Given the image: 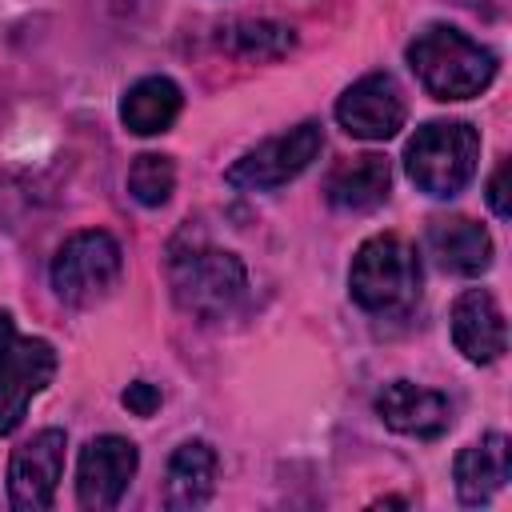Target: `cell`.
I'll return each instance as SVG.
<instances>
[{
	"instance_id": "cell-1",
	"label": "cell",
	"mask_w": 512,
	"mask_h": 512,
	"mask_svg": "<svg viewBox=\"0 0 512 512\" xmlns=\"http://www.w3.org/2000/svg\"><path fill=\"white\" fill-rule=\"evenodd\" d=\"M408 64L428 96L468 100L480 96L496 76V56L452 24H432L408 44Z\"/></svg>"
},
{
	"instance_id": "cell-2",
	"label": "cell",
	"mask_w": 512,
	"mask_h": 512,
	"mask_svg": "<svg viewBox=\"0 0 512 512\" xmlns=\"http://www.w3.org/2000/svg\"><path fill=\"white\" fill-rule=\"evenodd\" d=\"M348 292L372 316L412 312L416 300H420V256H416V248L396 232L368 236L352 256Z\"/></svg>"
},
{
	"instance_id": "cell-3",
	"label": "cell",
	"mask_w": 512,
	"mask_h": 512,
	"mask_svg": "<svg viewBox=\"0 0 512 512\" xmlns=\"http://www.w3.org/2000/svg\"><path fill=\"white\" fill-rule=\"evenodd\" d=\"M168 284H172V300L188 316L220 320L244 300L248 272L236 252L212 244H188V248H172L168 256Z\"/></svg>"
},
{
	"instance_id": "cell-4",
	"label": "cell",
	"mask_w": 512,
	"mask_h": 512,
	"mask_svg": "<svg viewBox=\"0 0 512 512\" xmlns=\"http://www.w3.org/2000/svg\"><path fill=\"white\" fill-rule=\"evenodd\" d=\"M480 164V132L464 120H432L416 128L404 148V168L412 184L436 200L456 196Z\"/></svg>"
},
{
	"instance_id": "cell-5",
	"label": "cell",
	"mask_w": 512,
	"mask_h": 512,
	"mask_svg": "<svg viewBox=\"0 0 512 512\" xmlns=\"http://www.w3.org/2000/svg\"><path fill=\"white\" fill-rule=\"evenodd\" d=\"M56 348L40 336H24L12 312L0 308V436H12L28 404L56 376Z\"/></svg>"
},
{
	"instance_id": "cell-6",
	"label": "cell",
	"mask_w": 512,
	"mask_h": 512,
	"mask_svg": "<svg viewBox=\"0 0 512 512\" xmlns=\"http://www.w3.org/2000/svg\"><path fill=\"white\" fill-rule=\"evenodd\" d=\"M120 268H124V252H120L116 236L104 228H84V232H72L56 248L52 288L64 304L88 308L112 292V284L120 280Z\"/></svg>"
},
{
	"instance_id": "cell-7",
	"label": "cell",
	"mask_w": 512,
	"mask_h": 512,
	"mask_svg": "<svg viewBox=\"0 0 512 512\" xmlns=\"http://www.w3.org/2000/svg\"><path fill=\"white\" fill-rule=\"evenodd\" d=\"M320 148H324V128L316 120H304L280 136H268L252 152H244L224 172V180L232 188H244V192H272V188L296 180L320 156Z\"/></svg>"
},
{
	"instance_id": "cell-8",
	"label": "cell",
	"mask_w": 512,
	"mask_h": 512,
	"mask_svg": "<svg viewBox=\"0 0 512 512\" xmlns=\"http://www.w3.org/2000/svg\"><path fill=\"white\" fill-rule=\"evenodd\" d=\"M136 464H140V452L128 436H92L80 452V464H76V500L80 508L88 512H108L120 504V496L128 492L132 476H136Z\"/></svg>"
},
{
	"instance_id": "cell-9",
	"label": "cell",
	"mask_w": 512,
	"mask_h": 512,
	"mask_svg": "<svg viewBox=\"0 0 512 512\" xmlns=\"http://www.w3.org/2000/svg\"><path fill=\"white\" fill-rule=\"evenodd\" d=\"M336 120L356 140H392L408 120V100L388 72H368L336 100Z\"/></svg>"
},
{
	"instance_id": "cell-10",
	"label": "cell",
	"mask_w": 512,
	"mask_h": 512,
	"mask_svg": "<svg viewBox=\"0 0 512 512\" xmlns=\"http://www.w3.org/2000/svg\"><path fill=\"white\" fill-rule=\"evenodd\" d=\"M64 432L44 428L32 440H24L8 460V504L20 512H44L56 500L60 476H64Z\"/></svg>"
},
{
	"instance_id": "cell-11",
	"label": "cell",
	"mask_w": 512,
	"mask_h": 512,
	"mask_svg": "<svg viewBox=\"0 0 512 512\" xmlns=\"http://www.w3.org/2000/svg\"><path fill=\"white\" fill-rule=\"evenodd\" d=\"M376 416L400 436L436 440L452 424V404L436 388H424V384H412V380H392L376 396Z\"/></svg>"
},
{
	"instance_id": "cell-12",
	"label": "cell",
	"mask_w": 512,
	"mask_h": 512,
	"mask_svg": "<svg viewBox=\"0 0 512 512\" xmlns=\"http://www.w3.org/2000/svg\"><path fill=\"white\" fill-rule=\"evenodd\" d=\"M452 344L472 364H492L508 348V324L488 288H468L452 304Z\"/></svg>"
},
{
	"instance_id": "cell-13",
	"label": "cell",
	"mask_w": 512,
	"mask_h": 512,
	"mask_svg": "<svg viewBox=\"0 0 512 512\" xmlns=\"http://www.w3.org/2000/svg\"><path fill=\"white\" fill-rule=\"evenodd\" d=\"M512 476V444L504 432H488L476 444L460 448L456 464H452V480H456V496L464 504H488Z\"/></svg>"
},
{
	"instance_id": "cell-14",
	"label": "cell",
	"mask_w": 512,
	"mask_h": 512,
	"mask_svg": "<svg viewBox=\"0 0 512 512\" xmlns=\"http://www.w3.org/2000/svg\"><path fill=\"white\" fill-rule=\"evenodd\" d=\"M428 252L452 276H480L492 264V236L468 216H440L428 224Z\"/></svg>"
},
{
	"instance_id": "cell-15",
	"label": "cell",
	"mask_w": 512,
	"mask_h": 512,
	"mask_svg": "<svg viewBox=\"0 0 512 512\" xmlns=\"http://www.w3.org/2000/svg\"><path fill=\"white\" fill-rule=\"evenodd\" d=\"M328 204L340 208V212H372L388 200L392 192V168L384 156L376 152H364V156H352V160H340L332 172H328Z\"/></svg>"
},
{
	"instance_id": "cell-16",
	"label": "cell",
	"mask_w": 512,
	"mask_h": 512,
	"mask_svg": "<svg viewBox=\"0 0 512 512\" xmlns=\"http://www.w3.org/2000/svg\"><path fill=\"white\" fill-rule=\"evenodd\" d=\"M216 468H220V460L208 440H184L172 452L168 472H164V504L176 512L208 504L216 492Z\"/></svg>"
},
{
	"instance_id": "cell-17",
	"label": "cell",
	"mask_w": 512,
	"mask_h": 512,
	"mask_svg": "<svg viewBox=\"0 0 512 512\" xmlns=\"http://www.w3.org/2000/svg\"><path fill=\"white\" fill-rule=\"evenodd\" d=\"M180 108H184V96L168 76H144L124 92L120 120L136 136H156V132H168L176 124Z\"/></svg>"
},
{
	"instance_id": "cell-18",
	"label": "cell",
	"mask_w": 512,
	"mask_h": 512,
	"mask_svg": "<svg viewBox=\"0 0 512 512\" xmlns=\"http://www.w3.org/2000/svg\"><path fill=\"white\" fill-rule=\"evenodd\" d=\"M220 44L244 60H276L296 44V36L288 24L276 20H240L220 36Z\"/></svg>"
},
{
	"instance_id": "cell-19",
	"label": "cell",
	"mask_w": 512,
	"mask_h": 512,
	"mask_svg": "<svg viewBox=\"0 0 512 512\" xmlns=\"http://www.w3.org/2000/svg\"><path fill=\"white\" fill-rule=\"evenodd\" d=\"M172 188H176V164H172L168 156H160V152H140V156L132 160V168H128V192H132L144 208L168 204Z\"/></svg>"
},
{
	"instance_id": "cell-20",
	"label": "cell",
	"mask_w": 512,
	"mask_h": 512,
	"mask_svg": "<svg viewBox=\"0 0 512 512\" xmlns=\"http://www.w3.org/2000/svg\"><path fill=\"white\" fill-rule=\"evenodd\" d=\"M124 408L128 412H136V416H152L156 408H160V388L156 384H148V380H136V384H128L124 388Z\"/></svg>"
},
{
	"instance_id": "cell-21",
	"label": "cell",
	"mask_w": 512,
	"mask_h": 512,
	"mask_svg": "<svg viewBox=\"0 0 512 512\" xmlns=\"http://www.w3.org/2000/svg\"><path fill=\"white\" fill-rule=\"evenodd\" d=\"M488 208L500 216V220H508L512 216V204H508V160L492 172V180H488Z\"/></svg>"
}]
</instances>
